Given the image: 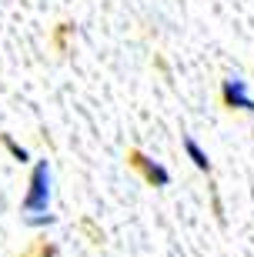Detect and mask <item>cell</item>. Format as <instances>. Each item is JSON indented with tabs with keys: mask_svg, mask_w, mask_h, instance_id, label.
<instances>
[{
	"mask_svg": "<svg viewBox=\"0 0 254 257\" xmlns=\"http://www.w3.org/2000/svg\"><path fill=\"white\" fill-rule=\"evenodd\" d=\"M50 161H34V171H30V184L27 194H24V214H40V210H50Z\"/></svg>",
	"mask_w": 254,
	"mask_h": 257,
	"instance_id": "1",
	"label": "cell"
},
{
	"mask_svg": "<svg viewBox=\"0 0 254 257\" xmlns=\"http://www.w3.org/2000/svg\"><path fill=\"white\" fill-rule=\"evenodd\" d=\"M221 100H224V107H231V110H247V114H254V97H251V90H247V80H241V77H227L224 84H221Z\"/></svg>",
	"mask_w": 254,
	"mask_h": 257,
	"instance_id": "2",
	"label": "cell"
},
{
	"mask_svg": "<svg viewBox=\"0 0 254 257\" xmlns=\"http://www.w3.org/2000/svg\"><path fill=\"white\" fill-rule=\"evenodd\" d=\"M131 164H134V167H137V171L144 174V181L151 184V187H167V184H171V171L164 167V164L151 161L147 154L134 151V154H131Z\"/></svg>",
	"mask_w": 254,
	"mask_h": 257,
	"instance_id": "3",
	"label": "cell"
},
{
	"mask_svg": "<svg viewBox=\"0 0 254 257\" xmlns=\"http://www.w3.org/2000/svg\"><path fill=\"white\" fill-rule=\"evenodd\" d=\"M184 151H188V157H191V164L198 167L201 174H211V161H207V154H204V147H201L194 137H184Z\"/></svg>",
	"mask_w": 254,
	"mask_h": 257,
	"instance_id": "4",
	"label": "cell"
},
{
	"mask_svg": "<svg viewBox=\"0 0 254 257\" xmlns=\"http://www.w3.org/2000/svg\"><path fill=\"white\" fill-rule=\"evenodd\" d=\"M0 141H4V147H7V151H10V157H14V161H20V164H27V161H30L27 147H24V144H17V141H14V137H10V134H4Z\"/></svg>",
	"mask_w": 254,
	"mask_h": 257,
	"instance_id": "5",
	"label": "cell"
},
{
	"mask_svg": "<svg viewBox=\"0 0 254 257\" xmlns=\"http://www.w3.org/2000/svg\"><path fill=\"white\" fill-rule=\"evenodd\" d=\"M24 220H27L30 227H50V224H57V217L50 214V210H40V214H24Z\"/></svg>",
	"mask_w": 254,
	"mask_h": 257,
	"instance_id": "6",
	"label": "cell"
}]
</instances>
